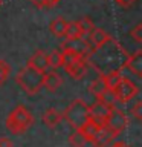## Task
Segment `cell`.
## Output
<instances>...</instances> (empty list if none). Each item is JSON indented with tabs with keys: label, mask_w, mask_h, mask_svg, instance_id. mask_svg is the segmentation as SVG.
<instances>
[{
	"label": "cell",
	"mask_w": 142,
	"mask_h": 147,
	"mask_svg": "<svg viewBox=\"0 0 142 147\" xmlns=\"http://www.w3.org/2000/svg\"><path fill=\"white\" fill-rule=\"evenodd\" d=\"M43 75L44 72L35 71L31 66H26L15 75V83L26 94L35 95L43 89Z\"/></svg>",
	"instance_id": "6da1fadb"
},
{
	"label": "cell",
	"mask_w": 142,
	"mask_h": 147,
	"mask_svg": "<svg viewBox=\"0 0 142 147\" xmlns=\"http://www.w3.org/2000/svg\"><path fill=\"white\" fill-rule=\"evenodd\" d=\"M32 124H34V117L25 106L15 107L6 118V129L14 135L25 133Z\"/></svg>",
	"instance_id": "7a4b0ae2"
},
{
	"label": "cell",
	"mask_w": 142,
	"mask_h": 147,
	"mask_svg": "<svg viewBox=\"0 0 142 147\" xmlns=\"http://www.w3.org/2000/svg\"><path fill=\"white\" fill-rule=\"evenodd\" d=\"M63 118L73 129H80L87 119H89V106L81 100H73L69 107L64 110Z\"/></svg>",
	"instance_id": "3957f363"
},
{
	"label": "cell",
	"mask_w": 142,
	"mask_h": 147,
	"mask_svg": "<svg viewBox=\"0 0 142 147\" xmlns=\"http://www.w3.org/2000/svg\"><path fill=\"white\" fill-rule=\"evenodd\" d=\"M60 51L64 54V57H86V54L90 51V46L86 38L64 40L60 46Z\"/></svg>",
	"instance_id": "277c9868"
},
{
	"label": "cell",
	"mask_w": 142,
	"mask_h": 147,
	"mask_svg": "<svg viewBox=\"0 0 142 147\" xmlns=\"http://www.w3.org/2000/svg\"><path fill=\"white\" fill-rule=\"evenodd\" d=\"M104 126L109 127L110 130L118 136L119 133L127 127V117H125V113H124L121 109H118V107L110 109L109 117H107V119H105Z\"/></svg>",
	"instance_id": "5b68a950"
},
{
	"label": "cell",
	"mask_w": 142,
	"mask_h": 147,
	"mask_svg": "<svg viewBox=\"0 0 142 147\" xmlns=\"http://www.w3.org/2000/svg\"><path fill=\"white\" fill-rule=\"evenodd\" d=\"M66 61H64V71H66L67 75H70L72 78H82L87 72V63L84 57H64Z\"/></svg>",
	"instance_id": "8992f818"
},
{
	"label": "cell",
	"mask_w": 142,
	"mask_h": 147,
	"mask_svg": "<svg viewBox=\"0 0 142 147\" xmlns=\"http://www.w3.org/2000/svg\"><path fill=\"white\" fill-rule=\"evenodd\" d=\"M115 95L119 103H127L128 100H131L133 96L137 95V86L128 78H124L118 83V86L115 87Z\"/></svg>",
	"instance_id": "52a82bcc"
},
{
	"label": "cell",
	"mask_w": 142,
	"mask_h": 147,
	"mask_svg": "<svg viewBox=\"0 0 142 147\" xmlns=\"http://www.w3.org/2000/svg\"><path fill=\"white\" fill-rule=\"evenodd\" d=\"M109 112H110V107H107L102 101L98 100L93 106L89 107V119H92V121H95V123H98L102 126L105 123V119H107V117H109Z\"/></svg>",
	"instance_id": "ba28073f"
},
{
	"label": "cell",
	"mask_w": 142,
	"mask_h": 147,
	"mask_svg": "<svg viewBox=\"0 0 142 147\" xmlns=\"http://www.w3.org/2000/svg\"><path fill=\"white\" fill-rule=\"evenodd\" d=\"M110 38H112V37H110L105 31L99 29V28H93V31L86 37V41L89 43L90 49H101Z\"/></svg>",
	"instance_id": "9c48e42d"
},
{
	"label": "cell",
	"mask_w": 142,
	"mask_h": 147,
	"mask_svg": "<svg viewBox=\"0 0 142 147\" xmlns=\"http://www.w3.org/2000/svg\"><path fill=\"white\" fill-rule=\"evenodd\" d=\"M115 138H116V135L110 130L109 127H105L104 124L99 127V130L96 132V135L92 138V144H93L95 147H107L110 142H112Z\"/></svg>",
	"instance_id": "30bf717a"
},
{
	"label": "cell",
	"mask_w": 142,
	"mask_h": 147,
	"mask_svg": "<svg viewBox=\"0 0 142 147\" xmlns=\"http://www.w3.org/2000/svg\"><path fill=\"white\" fill-rule=\"evenodd\" d=\"M61 86H63V77L55 69L43 75V87L48 92H55Z\"/></svg>",
	"instance_id": "8fae6325"
},
{
	"label": "cell",
	"mask_w": 142,
	"mask_h": 147,
	"mask_svg": "<svg viewBox=\"0 0 142 147\" xmlns=\"http://www.w3.org/2000/svg\"><path fill=\"white\" fill-rule=\"evenodd\" d=\"M27 66H31L32 69H35V71L44 72L46 67H48V54L43 52V51H37V52L29 58Z\"/></svg>",
	"instance_id": "7c38bea8"
},
{
	"label": "cell",
	"mask_w": 142,
	"mask_h": 147,
	"mask_svg": "<svg viewBox=\"0 0 142 147\" xmlns=\"http://www.w3.org/2000/svg\"><path fill=\"white\" fill-rule=\"evenodd\" d=\"M61 119H63V113L58 112L57 109H48L43 113V117H41V121H43L44 126H48L49 129L57 127L58 124L61 123Z\"/></svg>",
	"instance_id": "4fadbf2b"
},
{
	"label": "cell",
	"mask_w": 142,
	"mask_h": 147,
	"mask_svg": "<svg viewBox=\"0 0 142 147\" xmlns=\"http://www.w3.org/2000/svg\"><path fill=\"white\" fill-rule=\"evenodd\" d=\"M125 67L130 69V72H133L136 77L142 75V52L141 51H137L135 55H131V57L127 60Z\"/></svg>",
	"instance_id": "5bb4252c"
},
{
	"label": "cell",
	"mask_w": 142,
	"mask_h": 147,
	"mask_svg": "<svg viewBox=\"0 0 142 147\" xmlns=\"http://www.w3.org/2000/svg\"><path fill=\"white\" fill-rule=\"evenodd\" d=\"M99 127H101V124L98 123H95V121H92V119H87V121L82 124V126L78 129V130L81 132V135L87 140V142H90L92 141V138H93L96 135V132L99 130Z\"/></svg>",
	"instance_id": "9a60e30c"
},
{
	"label": "cell",
	"mask_w": 142,
	"mask_h": 147,
	"mask_svg": "<svg viewBox=\"0 0 142 147\" xmlns=\"http://www.w3.org/2000/svg\"><path fill=\"white\" fill-rule=\"evenodd\" d=\"M64 61H66V58H64V54L60 49H55L50 54H48V67H52V69L63 67Z\"/></svg>",
	"instance_id": "2e32d148"
},
{
	"label": "cell",
	"mask_w": 142,
	"mask_h": 147,
	"mask_svg": "<svg viewBox=\"0 0 142 147\" xmlns=\"http://www.w3.org/2000/svg\"><path fill=\"white\" fill-rule=\"evenodd\" d=\"M67 23H69V22H66L63 17H58V18H55V20L50 22L49 29H50V32H52L55 37H64V32H66Z\"/></svg>",
	"instance_id": "e0dca14e"
},
{
	"label": "cell",
	"mask_w": 142,
	"mask_h": 147,
	"mask_svg": "<svg viewBox=\"0 0 142 147\" xmlns=\"http://www.w3.org/2000/svg\"><path fill=\"white\" fill-rule=\"evenodd\" d=\"M64 38H66V40L82 38V35H81V28H80V23H78V20H76V22L67 23L66 32H64Z\"/></svg>",
	"instance_id": "ac0fdd59"
},
{
	"label": "cell",
	"mask_w": 142,
	"mask_h": 147,
	"mask_svg": "<svg viewBox=\"0 0 142 147\" xmlns=\"http://www.w3.org/2000/svg\"><path fill=\"white\" fill-rule=\"evenodd\" d=\"M102 78H104L105 87H107L109 90H115V87L118 86V83L122 80V75H121V72H119V71H113V72L107 74V75L102 77Z\"/></svg>",
	"instance_id": "d6986e66"
},
{
	"label": "cell",
	"mask_w": 142,
	"mask_h": 147,
	"mask_svg": "<svg viewBox=\"0 0 142 147\" xmlns=\"http://www.w3.org/2000/svg\"><path fill=\"white\" fill-rule=\"evenodd\" d=\"M105 89H107V87H105V84H104V78L102 77L96 78L95 81L90 83V92L96 96V98H99V96L105 92Z\"/></svg>",
	"instance_id": "ffe728a7"
},
{
	"label": "cell",
	"mask_w": 142,
	"mask_h": 147,
	"mask_svg": "<svg viewBox=\"0 0 142 147\" xmlns=\"http://www.w3.org/2000/svg\"><path fill=\"white\" fill-rule=\"evenodd\" d=\"M98 100H99V101H102V103H104L105 106H107V107H110V109L116 107V103H118L115 92H113V90H109V89H105V92L99 96Z\"/></svg>",
	"instance_id": "44dd1931"
},
{
	"label": "cell",
	"mask_w": 142,
	"mask_h": 147,
	"mask_svg": "<svg viewBox=\"0 0 142 147\" xmlns=\"http://www.w3.org/2000/svg\"><path fill=\"white\" fill-rule=\"evenodd\" d=\"M69 144L72 147H84L87 144V140L81 135V132L78 129H75V132L70 133V136H69Z\"/></svg>",
	"instance_id": "7402d4cb"
},
{
	"label": "cell",
	"mask_w": 142,
	"mask_h": 147,
	"mask_svg": "<svg viewBox=\"0 0 142 147\" xmlns=\"http://www.w3.org/2000/svg\"><path fill=\"white\" fill-rule=\"evenodd\" d=\"M78 23H80V28H81V35H82V38H86L87 35L90 34L92 31H93V22L90 20L89 17H84V18H81V20H78Z\"/></svg>",
	"instance_id": "603a6c76"
},
{
	"label": "cell",
	"mask_w": 142,
	"mask_h": 147,
	"mask_svg": "<svg viewBox=\"0 0 142 147\" xmlns=\"http://www.w3.org/2000/svg\"><path fill=\"white\" fill-rule=\"evenodd\" d=\"M9 74H11V66L5 60H0V86H3L6 83V80L9 78Z\"/></svg>",
	"instance_id": "cb8c5ba5"
},
{
	"label": "cell",
	"mask_w": 142,
	"mask_h": 147,
	"mask_svg": "<svg viewBox=\"0 0 142 147\" xmlns=\"http://www.w3.org/2000/svg\"><path fill=\"white\" fill-rule=\"evenodd\" d=\"M130 35H131V38L135 41L141 43V41H142V25H141V23H137V25L130 31Z\"/></svg>",
	"instance_id": "d4e9b609"
},
{
	"label": "cell",
	"mask_w": 142,
	"mask_h": 147,
	"mask_svg": "<svg viewBox=\"0 0 142 147\" xmlns=\"http://www.w3.org/2000/svg\"><path fill=\"white\" fill-rule=\"evenodd\" d=\"M131 115L137 119V121H141V119H142V101H137V103L133 106Z\"/></svg>",
	"instance_id": "484cf974"
},
{
	"label": "cell",
	"mask_w": 142,
	"mask_h": 147,
	"mask_svg": "<svg viewBox=\"0 0 142 147\" xmlns=\"http://www.w3.org/2000/svg\"><path fill=\"white\" fill-rule=\"evenodd\" d=\"M119 6H122V8H130V6H133L137 0H115Z\"/></svg>",
	"instance_id": "4316f807"
},
{
	"label": "cell",
	"mask_w": 142,
	"mask_h": 147,
	"mask_svg": "<svg viewBox=\"0 0 142 147\" xmlns=\"http://www.w3.org/2000/svg\"><path fill=\"white\" fill-rule=\"evenodd\" d=\"M60 2H61V0H44L43 8H54V6H57Z\"/></svg>",
	"instance_id": "83f0119b"
},
{
	"label": "cell",
	"mask_w": 142,
	"mask_h": 147,
	"mask_svg": "<svg viewBox=\"0 0 142 147\" xmlns=\"http://www.w3.org/2000/svg\"><path fill=\"white\" fill-rule=\"evenodd\" d=\"M0 147H12V141L9 138H0Z\"/></svg>",
	"instance_id": "f1b7e54d"
},
{
	"label": "cell",
	"mask_w": 142,
	"mask_h": 147,
	"mask_svg": "<svg viewBox=\"0 0 142 147\" xmlns=\"http://www.w3.org/2000/svg\"><path fill=\"white\" fill-rule=\"evenodd\" d=\"M107 147H128L124 141H112Z\"/></svg>",
	"instance_id": "f546056e"
},
{
	"label": "cell",
	"mask_w": 142,
	"mask_h": 147,
	"mask_svg": "<svg viewBox=\"0 0 142 147\" xmlns=\"http://www.w3.org/2000/svg\"><path fill=\"white\" fill-rule=\"evenodd\" d=\"M32 3L35 5V6H38V8H43V3H44V0H31Z\"/></svg>",
	"instance_id": "4dcf8cb0"
},
{
	"label": "cell",
	"mask_w": 142,
	"mask_h": 147,
	"mask_svg": "<svg viewBox=\"0 0 142 147\" xmlns=\"http://www.w3.org/2000/svg\"><path fill=\"white\" fill-rule=\"evenodd\" d=\"M0 6H2V0H0Z\"/></svg>",
	"instance_id": "1f68e13d"
}]
</instances>
